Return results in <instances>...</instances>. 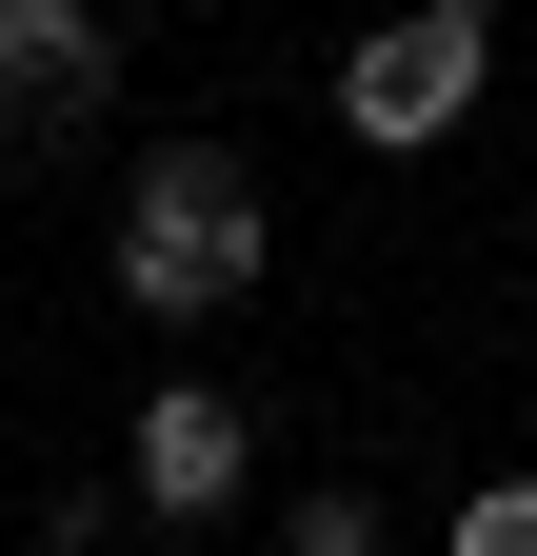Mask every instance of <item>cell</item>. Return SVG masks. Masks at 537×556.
<instances>
[{"mask_svg": "<svg viewBox=\"0 0 537 556\" xmlns=\"http://www.w3.org/2000/svg\"><path fill=\"white\" fill-rule=\"evenodd\" d=\"M259 258H279V219H259V179L220 160V139L140 160V199H120V299H140V318H220V299H259Z\"/></svg>", "mask_w": 537, "mask_h": 556, "instance_id": "6da1fadb", "label": "cell"}, {"mask_svg": "<svg viewBox=\"0 0 537 556\" xmlns=\"http://www.w3.org/2000/svg\"><path fill=\"white\" fill-rule=\"evenodd\" d=\"M498 80V0H398V21L339 60V139H378V160H438L458 119H478Z\"/></svg>", "mask_w": 537, "mask_h": 556, "instance_id": "7a4b0ae2", "label": "cell"}, {"mask_svg": "<svg viewBox=\"0 0 537 556\" xmlns=\"http://www.w3.org/2000/svg\"><path fill=\"white\" fill-rule=\"evenodd\" d=\"M100 100H120L100 0H0V160H60V139H100Z\"/></svg>", "mask_w": 537, "mask_h": 556, "instance_id": "3957f363", "label": "cell"}, {"mask_svg": "<svg viewBox=\"0 0 537 556\" xmlns=\"http://www.w3.org/2000/svg\"><path fill=\"white\" fill-rule=\"evenodd\" d=\"M120 457H140V517H239V477H259V417H239L220 378H160Z\"/></svg>", "mask_w": 537, "mask_h": 556, "instance_id": "277c9868", "label": "cell"}, {"mask_svg": "<svg viewBox=\"0 0 537 556\" xmlns=\"http://www.w3.org/2000/svg\"><path fill=\"white\" fill-rule=\"evenodd\" d=\"M458 556H537V477H478L458 497Z\"/></svg>", "mask_w": 537, "mask_h": 556, "instance_id": "5b68a950", "label": "cell"}]
</instances>
